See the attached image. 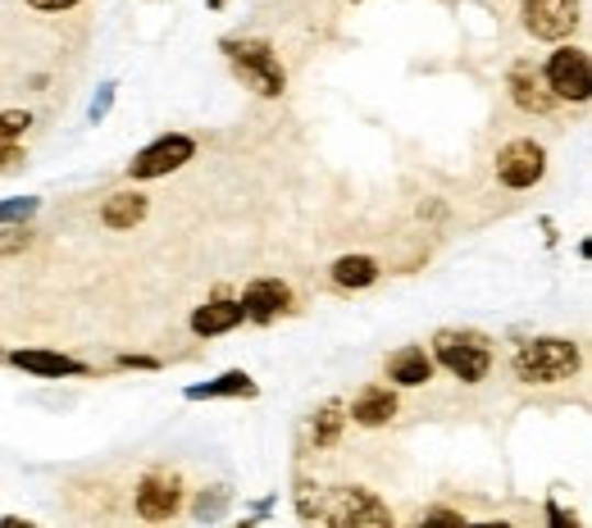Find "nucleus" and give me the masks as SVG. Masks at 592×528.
<instances>
[{"mask_svg":"<svg viewBox=\"0 0 592 528\" xmlns=\"http://www.w3.org/2000/svg\"><path fill=\"white\" fill-rule=\"evenodd\" d=\"M511 369L528 387H556V383H570L583 369V351L570 337H528L524 347H515Z\"/></svg>","mask_w":592,"mask_h":528,"instance_id":"f257e3e1","label":"nucleus"},{"mask_svg":"<svg viewBox=\"0 0 592 528\" xmlns=\"http://www.w3.org/2000/svg\"><path fill=\"white\" fill-rule=\"evenodd\" d=\"M433 364H443L460 383H483L492 374V341L470 328H443L433 337Z\"/></svg>","mask_w":592,"mask_h":528,"instance_id":"f03ea898","label":"nucleus"},{"mask_svg":"<svg viewBox=\"0 0 592 528\" xmlns=\"http://www.w3.org/2000/svg\"><path fill=\"white\" fill-rule=\"evenodd\" d=\"M220 50L228 55L233 74L252 87L256 97H283L288 74H283V65H278V50L265 37H228Z\"/></svg>","mask_w":592,"mask_h":528,"instance_id":"7ed1b4c3","label":"nucleus"},{"mask_svg":"<svg viewBox=\"0 0 592 528\" xmlns=\"http://www.w3.org/2000/svg\"><path fill=\"white\" fill-rule=\"evenodd\" d=\"M320 519L333 528H388L392 510L379 502V492L347 483V487H333L328 502H320Z\"/></svg>","mask_w":592,"mask_h":528,"instance_id":"20e7f679","label":"nucleus"},{"mask_svg":"<svg viewBox=\"0 0 592 528\" xmlns=\"http://www.w3.org/2000/svg\"><path fill=\"white\" fill-rule=\"evenodd\" d=\"M543 82L556 101H570V105H588L592 97V65H588V50L583 46H556L543 65Z\"/></svg>","mask_w":592,"mask_h":528,"instance_id":"39448f33","label":"nucleus"},{"mask_svg":"<svg viewBox=\"0 0 592 528\" xmlns=\"http://www.w3.org/2000/svg\"><path fill=\"white\" fill-rule=\"evenodd\" d=\"M496 182L511 192H528V188H538V182L547 178V146L534 142V137H515L506 142L502 150H496Z\"/></svg>","mask_w":592,"mask_h":528,"instance_id":"423d86ee","label":"nucleus"},{"mask_svg":"<svg viewBox=\"0 0 592 528\" xmlns=\"http://www.w3.org/2000/svg\"><path fill=\"white\" fill-rule=\"evenodd\" d=\"M192 155H197V142H192V137H187V133H165V137H155L150 146H142V150L133 155L129 178H133V182L169 178V173H178L182 165H192Z\"/></svg>","mask_w":592,"mask_h":528,"instance_id":"0eeeda50","label":"nucleus"},{"mask_svg":"<svg viewBox=\"0 0 592 528\" xmlns=\"http://www.w3.org/2000/svg\"><path fill=\"white\" fill-rule=\"evenodd\" d=\"M579 14H583L579 0H520L524 33L534 42H566L579 27Z\"/></svg>","mask_w":592,"mask_h":528,"instance_id":"6e6552de","label":"nucleus"},{"mask_svg":"<svg viewBox=\"0 0 592 528\" xmlns=\"http://www.w3.org/2000/svg\"><path fill=\"white\" fill-rule=\"evenodd\" d=\"M133 506L146 524H169L178 510H182V479L174 470H150L142 483H137V496Z\"/></svg>","mask_w":592,"mask_h":528,"instance_id":"1a4fd4ad","label":"nucleus"},{"mask_svg":"<svg viewBox=\"0 0 592 528\" xmlns=\"http://www.w3.org/2000/svg\"><path fill=\"white\" fill-rule=\"evenodd\" d=\"M288 305H292V292L283 278H252V283L242 288V310L252 324H273Z\"/></svg>","mask_w":592,"mask_h":528,"instance_id":"9d476101","label":"nucleus"},{"mask_svg":"<svg viewBox=\"0 0 592 528\" xmlns=\"http://www.w3.org/2000/svg\"><path fill=\"white\" fill-rule=\"evenodd\" d=\"M10 364H14V369H27V374H37V379H78V374H87L82 360L59 356V351H42V347H19V351H10Z\"/></svg>","mask_w":592,"mask_h":528,"instance_id":"9b49d317","label":"nucleus"},{"mask_svg":"<svg viewBox=\"0 0 592 528\" xmlns=\"http://www.w3.org/2000/svg\"><path fill=\"white\" fill-rule=\"evenodd\" d=\"M506 87H511V101L524 114H547L556 105V97H551L547 82H543V69H534V65H515L511 78H506Z\"/></svg>","mask_w":592,"mask_h":528,"instance_id":"f8f14e48","label":"nucleus"},{"mask_svg":"<svg viewBox=\"0 0 592 528\" xmlns=\"http://www.w3.org/2000/svg\"><path fill=\"white\" fill-rule=\"evenodd\" d=\"M187 401H252V396H260V383L246 374V369H228V374H220V379H210V383H192L182 392Z\"/></svg>","mask_w":592,"mask_h":528,"instance_id":"ddd939ff","label":"nucleus"},{"mask_svg":"<svg viewBox=\"0 0 592 528\" xmlns=\"http://www.w3.org/2000/svg\"><path fill=\"white\" fill-rule=\"evenodd\" d=\"M242 324H246V310H242V301H228V296L205 301L201 310H192V333L197 337H224Z\"/></svg>","mask_w":592,"mask_h":528,"instance_id":"4468645a","label":"nucleus"},{"mask_svg":"<svg viewBox=\"0 0 592 528\" xmlns=\"http://www.w3.org/2000/svg\"><path fill=\"white\" fill-rule=\"evenodd\" d=\"M347 415H351V424H360V428H383V424L396 415V392L383 387V383H369V387L356 392V401H351Z\"/></svg>","mask_w":592,"mask_h":528,"instance_id":"2eb2a0df","label":"nucleus"},{"mask_svg":"<svg viewBox=\"0 0 592 528\" xmlns=\"http://www.w3.org/2000/svg\"><path fill=\"white\" fill-rule=\"evenodd\" d=\"M433 356L424 351V347H401V351H392L388 356V383H396V387H424V383H433Z\"/></svg>","mask_w":592,"mask_h":528,"instance_id":"dca6fc26","label":"nucleus"},{"mask_svg":"<svg viewBox=\"0 0 592 528\" xmlns=\"http://www.w3.org/2000/svg\"><path fill=\"white\" fill-rule=\"evenodd\" d=\"M146 210H150V201H146L142 192H114V196L101 205V224H105L110 233H133V228L146 220Z\"/></svg>","mask_w":592,"mask_h":528,"instance_id":"f3484780","label":"nucleus"},{"mask_svg":"<svg viewBox=\"0 0 592 528\" xmlns=\"http://www.w3.org/2000/svg\"><path fill=\"white\" fill-rule=\"evenodd\" d=\"M379 273H383V265L373 260V256H342V260L328 269L333 288H342V292H365V288H373V283H379Z\"/></svg>","mask_w":592,"mask_h":528,"instance_id":"a211bd4d","label":"nucleus"},{"mask_svg":"<svg viewBox=\"0 0 592 528\" xmlns=\"http://www.w3.org/2000/svg\"><path fill=\"white\" fill-rule=\"evenodd\" d=\"M342 428H347V406H342V401H324V411L315 415V424H310V442H315L320 451H328V447H337Z\"/></svg>","mask_w":592,"mask_h":528,"instance_id":"6ab92c4d","label":"nucleus"},{"mask_svg":"<svg viewBox=\"0 0 592 528\" xmlns=\"http://www.w3.org/2000/svg\"><path fill=\"white\" fill-rule=\"evenodd\" d=\"M37 196H10V201H0V224H27L37 214Z\"/></svg>","mask_w":592,"mask_h":528,"instance_id":"aec40b11","label":"nucleus"},{"mask_svg":"<svg viewBox=\"0 0 592 528\" xmlns=\"http://www.w3.org/2000/svg\"><path fill=\"white\" fill-rule=\"evenodd\" d=\"M320 492H324V487L310 483V479L297 483V515H301V519H320V502H324Z\"/></svg>","mask_w":592,"mask_h":528,"instance_id":"412c9836","label":"nucleus"},{"mask_svg":"<svg viewBox=\"0 0 592 528\" xmlns=\"http://www.w3.org/2000/svg\"><path fill=\"white\" fill-rule=\"evenodd\" d=\"M23 128H33V114H27V110H5V114H0V146L19 142Z\"/></svg>","mask_w":592,"mask_h":528,"instance_id":"4be33fe9","label":"nucleus"},{"mask_svg":"<svg viewBox=\"0 0 592 528\" xmlns=\"http://www.w3.org/2000/svg\"><path fill=\"white\" fill-rule=\"evenodd\" d=\"M224 506H228V492H224V487H214V496H205V492L197 496V515H201V519L224 515Z\"/></svg>","mask_w":592,"mask_h":528,"instance_id":"5701e85b","label":"nucleus"},{"mask_svg":"<svg viewBox=\"0 0 592 528\" xmlns=\"http://www.w3.org/2000/svg\"><path fill=\"white\" fill-rule=\"evenodd\" d=\"M33 10H42V14H65V10H78V5H87V0H27Z\"/></svg>","mask_w":592,"mask_h":528,"instance_id":"b1692460","label":"nucleus"},{"mask_svg":"<svg viewBox=\"0 0 592 528\" xmlns=\"http://www.w3.org/2000/svg\"><path fill=\"white\" fill-rule=\"evenodd\" d=\"M23 165V146H14V142H5V146H0V169H19Z\"/></svg>","mask_w":592,"mask_h":528,"instance_id":"393cba45","label":"nucleus"},{"mask_svg":"<svg viewBox=\"0 0 592 528\" xmlns=\"http://www.w3.org/2000/svg\"><path fill=\"white\" fill-rule=\"evenodd\" d=\"M420 519H424V524H451V528L465 524V515H456V510H424Z\"/></svg>","mask_w":592,"mask_h":528,"instance_id":"a878e982","label":"nucleus"},{"mask_svg":"<svg viewBox=\"0 0 592 528\" xmlns=\"http://www.w3.org/2000/svg\"><path fill=\"white\" fill-rule=\"evenodd\" d=\"M23 246H27V237H23V233H5V237H0V256L23 251Z\"/></svg>","mask_w":592,"mask_h":528,"instance_id":"bb28decb","label":"nucleus"},{"mask_svg":"<svg viewBox=\"0 0 592 528\" xmlns=\"http://www.w3.org/2000/svg\"><path fill=\"white\" fill-rule=\"evenodd\" d=\"M123 369H160V360H150V356H119Z\"/></svg>","mask_w":592,"mask_h":528,"instance_id":"cd10ccee","label":"nucleus"},{"mask_svg":"<svg viewBox=\"0 0 592 528\" xmlns=\"http://www.w3.org/2000/svg\"><path fill=\"white\" fill-rule=\"evenodd\" d=\"M547 519H551L556 528H574V515H566V510L556 506V502H547Z\"/></svg>","mask_w":592,"mask_h":528,"instance_id":"c85d7f7f","label":"nucleus"},{"mask_svg":"<svg viewBox=\"0 0 592 528\" xmlns=\"http://www.w3.org/2000/svg\"><path fill=\"white\" fill-rule=\"evenodd\" d=\"M114 105V87H101V101L91 105V119H105V110Z\"/></svg>","mask_w":592,"mask_h":528,"instance_id":"c756f323","label":"nucleus"},{"mask_svg":"<svg viewBox=\"0 0 592 528\" xmlns=\"http://www.w3.org/2000/svg\"><path fill=\"white\" fill-rule=\"evenodd\" d=\"M205 5H210V10H224V5H228V0H205Z\"/></svg>","mask_w":592,"mask_h":528,"instance_id":"7c9ffc66","label":"nucleus"}]
</instances>
